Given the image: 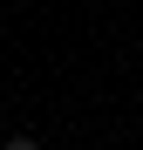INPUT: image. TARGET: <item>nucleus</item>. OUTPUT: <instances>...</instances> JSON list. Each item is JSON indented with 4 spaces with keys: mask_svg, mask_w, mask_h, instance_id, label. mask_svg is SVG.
<instances>
[{
    "mask_svg": "<svg viewBox=\"0 0 143 150\" xmlns=\"http://www.w3.org/2000/svg\"><path fill=\"white\" fill-rule=\"evenodd\" d=\"M0 150H41V143L34 137H14V143H0Z\"/></svg>",
    "mask_w": 143,
    "mask_h": 150,
    "instance_id": "1",
    "label": "nucleus"
}]
</instances>
